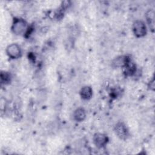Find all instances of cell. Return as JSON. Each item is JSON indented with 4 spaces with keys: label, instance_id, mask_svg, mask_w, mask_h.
Returning <instances> with one entry per match:
<instances>
[{
    "label": "cell",
    "instance_id": "cell-1",
    "mask_svg": "<svg viewBox=\"0 0 155 155\" xmlns=\"http://www.w3.org/2000/svg\"><path fill=\"white\" fill-rule=\"evenodd\" d=\"M27 22L22 18H15L12 25V30L17 35L25 34L28 29Z\"/></svg>",
    "mask_w": 155,
    "mask_h": 155
},
{
    "label": "cell",
    "instance_id": "cell-2",
    "mask_svg": "<svg viewBox=\"0 0 155 155\" xmlns=\"http://www.w3.org/2000/svg\"><path fill=\"white\" fill-rule=\"evenodd\" d=\"M132 28L134 35L137 38H142L147 34V27L142 21H135L133 24Z\"/></svg>",
    "mask_w": 155,
    "mask_h": 155
},
{
    "label": "cell",
    "instance_id": "cell-3",
    "mask_svg": "<svg viewBox=\"0 0 155 155\" xmlns=\"http://www.w3.org/2000/svg\"><path fill=\"white\" fill-rule=\"evenodd\" d=\"M6 53L12 59H18L21 56V50L17 44H11L6 48Z\"/></svg>",
    "mask_w": 155,
    "mask_h": 155
},
{
    "label": "cell",
    "instance_id": "cell-4",
    "mask_svg": "<svg viewBox=\"0 0 155 155\" xmlns=\"http://www.w3.org/2000/svg\"><path fill=\"white\" fill-rule=\"evenodd\" d=\"M116 135L121 139L125 140L129 136V132L126 125L123 122H118L114 127Z\"/></svg>",
    "mask_w": 155,
    "mask_h": 155
},
{
    "label": "cell",
    "instance_id": "cell-5",
    "mask_svg": "<svg viewBox=\"0 0 155 155\" xmlns=\"http://www.w3.org/2000/svg\"><path fill=\"white\" fill-rule=\"evenodd\" d=\"M94 144L99 148H101L106 145L108 141V138L107 135L103 133H96L93 137Z\"/></svg>",
    "mask_w": 155,
    "mask_h": 155
},
{
    "label": "cell",
    "instance_id": "cell-6",
    "mask_svg": "<svg viewBox=\"0 0 155 155\" xmlns=\"http://www.w3.org/2000/svg\"><path fill=\"white\" fill-rule=\"evenodd\" d=\"M130 60L131 58L128 56H119L113 61L112 65L114 67H124Z\"/></svg>",
    "mask_w": 155,
    "mask_h": 155
},
{
    "label": "cell",
    "instance_id": "cell-7",
    "mask_svg": "<svg viewBox=\"0 0 155 155\" xmlns=\"http://www.w3.org/2000/svg\"><path fill=\"white\" fill-rule=\"evenodd\" d=\"M123 68L124 73L127 76H133L136 72V65L131 59Z\"/></svg>",
    "mask_w": 155,
    "mask_h": 155
},
{
    "label": "cell",
    "instance_id": "cell-8",
    "mask_svg": "<svg viewBox=\"0 0 155 155\" xmlns=\"http://www.w3.org/2000/svg\"><path fill=\"white\" fill-rule=\"evenodd\" d=\"M93 95V90L90 86L83 87L80 90V96L84 100L91 99Z\"/></svg>",
    "mask_w": 155,
    "mask_h": 155
},
{
    "label": "cell",
    "instance_id": "cell-9",
    "mask_svg": "<svg viewBox=\"0 0 155 155\" xmlns=\"http://www.w3.org/2000/svg\"><path fill=\"white\" fill-rule=\"evenodd\" d=\"M85 117L86 113L83 108H78L73 113V118L77 122L83 121Z\"/></svg>",
    "mask_w": 155,
    "mask_h": 155
},
{
    "label": "cell",
    "instance_id": "cell-10",
    "mask_svg": "<svg viewBox=\"0 0 155 155\" xmlns=\"http://www.w3.org/2000/svg\"><path fill=\"white\" fill-rule=\"evenodd\" d=\"M146 19L150 27L153 30L154 27V12L153 10H150L147 12Z\"/></svg>",
    "mask_w": 155,
    "mask_h": 155
},
{
    "label": "cell",
    "instance_id": "cell-11",
    "mask_svg": "<svg viewBox=\"0 0 155 155\" xmlns=\"http://www.w3.org/2000/svg\"><path fill=\"white\" fill-rule=\"evenodd\" d=\"M11 81V75L7 71H1V82L2 84H7Z\"/></svg>",
    "mask_w": 155,
    "mask_h": 155
}]
</instances>
